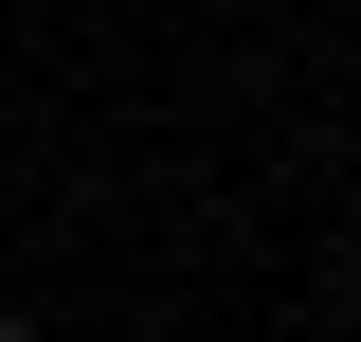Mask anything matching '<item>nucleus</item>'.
<instances>
[{"label":"nucleus","mask_w":361,"mask_h":342,"mask_svg":"<svg viewBox=\"0 0 361 342\" xmlns=\"http://www.w3.org/2000/svg\"><path fill=\"white\" fill-rule=\"evenodd\" d=\"M0 342H37V324H0Z\"/></svg>","instance_id":"f257e3e1"}]
</instances>
